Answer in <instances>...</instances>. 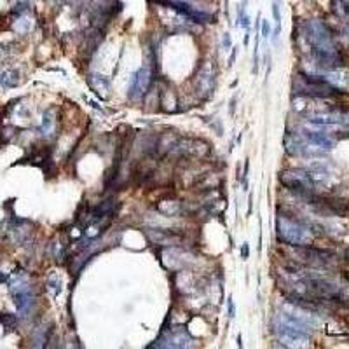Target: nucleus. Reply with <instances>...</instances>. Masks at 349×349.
<instances>
[{
  "instance_id": "f03ea898",
  "label": "nucleus",
  "mask_w": 349,
  "mask_h": 349,
  "mask_svg": "<svg viewBox=\"0 0 349 349\" xmlns=\"http://www.w3.org/2000/svg\"><path fill=\"white\" fill-rule=\"evenodd\" d=\"M274 332L279 341L290 344V342H300L307 339L309 327L304 320L290 312H279L274 318Z\"/></svg>"
},
{
  "instance_id": "7ed1b4c3",
  "label": "nucleus",
  "mask_w": 349,
  "mask_h": 349,
  "mask_svg": "<svg viewBox=\"0 0 349 349\" xmlns=\"http://www.w3.org/2000/svg\"><path fill=\"white\" fill-rule=\"evenodd\" d=\"M11 295L14 299V304L18 307L19 316H26L30 312V309L35 304V294H33L32 287H30V279L25 272H18L12 276L11 279Z\"/></svg>"
},
{
  "instance_id": "423d86ee",
  "label": "nucleus",
  "mask_w": 349,
  "mask_h": 349,
  "mask_svg": "<svg viewBox=\"0 0 349 349\" xmlns=\"http://www.w3.org/2000/svg\"><path fill=\"white\" fill-rule=\"evenodd\" d=\"M305 138L311 142V144L318 145V147H325V149H332V145H334V142H332L328 136L321 135V133H314V131H304Z\"/></svg>"
},
{
  "instance_id": "9d476101",
  "label": "nucleus",
  "mask_w": 349,
  "mask_h": 349,
  "mask_svg": "<svg viewBox=\"0 0 349 349\" xmlns=\"http://www.w3.org/2000/svg\"><path fill=\"white\" fill-rule=\"evenodd\" d=\"M236 316V305H234V300L229 299V318H234Z\"/></svg>"
},
{
  "instance_id": "0eeeda50",
  "label": "nucleus",
  "mask_w": 349,
  "mask_h": 349,
  "mask_svg": "<svg viewBox=\"0 0 349 349\" xmlns=\"http://www.w3.org/2000/svg\"><path fill=\"white\" fill-rule=\"evenodd\" d=\"M93 79H89V84H91V88L95 89L96 93H100V95L105 96V91L108 89V82L107 79H103L101 75H91Z\"/></svg>"
},
{
  "instance_id": "39448f33",
  "label": "nucleus",
  "mask_w": 349,
  "mask_h": 349,
  "mask_svg": "<svg viewBox=\"0 0 349 349\" xmlns=\"http://www.w3.org/2000/svg\"><path fill=\"white\" fill-rule=\"evenodd\" d=\"M54 128H56V119H54V114L51 110H48L44 114V119H42V124L39 128V133H41L44 138H49V136L54 133Z\"/></svg>"
},
{
  "instance_id": "2eb2a0df",
  "label": "nucleus",
  "mask_w": 349,
  "mask_h": 349,
  "mask_svg": "<svg viewBox=\"0 0 349 349\" xmlns=\"http://www.w3.org/2000/svg\"><path fill=\"white\" fill-rule=\"evenodd\" d=\"M25 2H30V0H25Z\"/></svg>"
},
{
  "instance_id": "20e7f679",
  "label": "nucleus",
  "mask_w": 349,
  "mask_h": 349,
  "mask_svg": "<svg viewBox=\"0 0 349 349\" xmlns=\"http://www.w3.org/2000/svg\"><path fill=\"white\" fill-rule=\"evenodd\" d=\"M152 84V70L150 66H142L133 74L131 82L128 88L129 100H142L149 93V88Z\"/></svg>"
},
{
  "instance_id": "f8f14e48",
  "label": "nucleus",
  "mask_w": 349,
  "mask_h": 349,
  "mask_svg": "<svg viewBox=\"0 0 349 349\" xmlns=\"http://www.w3.org/2000/svg\"><path fill=\"white\" fill-rule=\"evenodd\" d=\"M224 46H225V49L231 48V37H229V33H224Z\"/></svg>"
},
{
  "instance_id": "f257e3e1",
  "label": "nucleus",
  "mask_w": 349,
  "mask_h": 349,
  "mask_svg": "<svg viewBox=\"0 0 349 349\" xmlns=\"http://www.w3.org/2000/svg\"><path fill=\"white\" fill-rule=\"evenodd\" d=\"M276 234L278 239L290 247H307L309 232L302 220L295 218L290 213L279 211L276 218Z\"/></svg>"
},
{
  "instance_id": "1a4fd4ad",
  "label": "nucleus",
  "mask_w": 349,
  "mask_h": 349,
  "mask_svg": "<svg viewBox=\"0 0 349 349\" xmlns=\"http://www.w3.org/2000/svg\"><path fill=\"white\" fill-rule=\"evenodd\" d=\"M48 285H49V287H52V290H54V295H58L59 292H61V281H59L58 278H51Z\"/></svg>"
},
{
  "instance_id": "4468645a",
  "label": "nucleus",
  "mask_w": 349,
  "mask_h": 349,
  "mask_svg": "<svg viewBox=\"0 0 349 349\" xmlns=\"http://www.w3.org/2000/svg\"><path fill=\"white\" fill-rule=\"evenodd\" d=\"M234 108H236V100L231 101V114H234Z\"/></svg>"
},
{
  "instance_id": "ddd939ff",
  "label": "nucleus",
  "mask_w": 349,
  "mask_h": 349,
  "mask_svg": "<svg viewBox=\"0 0 349 349\" xmlns=\"http://www.w3.org/2000/svg\"><path fill=\"white\" fill-rule=\"evenodd\" d=\"M236 54H238V48H232V54H231V58H229V65H232V63L236 61Z\"/></svg>"
},
{
  "instance_id": "6e6552de",
  "label": "nucleus",
  "mask_w": 349,
  "mask_h": 349,
  "mask_svg": "<svg viewBox=\"0 0 349 349\" xmlns=\"http://www.w3.org/2000/svg\"><path fill=\"white\" fill-rule=\"evenodd\" d=\"M260 25H262V39H267L271 35V25H269L267 19H260Z\"/></svg>"
},
{
  "instance_id": "9b49d317",
  "label": "nucleus",
  "mask_w": 349,
  "mask_h": 349,
  "mask_svg": "<svg viewBox=\"0 0 349 349\" xmlns=\"http://www.w3.org/2000/svg\"><path fill=\"white\" fill-rule=\"evenodd\" d=\"M248 255H250V248H248V243H245L241 248V257L243 258H248Z\"/></svg>"
}]
</instances>
